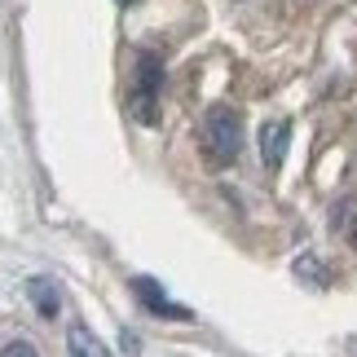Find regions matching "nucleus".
I'll return each mask as SVG.
<instances>
[{
  "label": "nucleus",
  "instance_id": "nucleus-3",
  "mask_svg": "<svg viewBox=\"0 0 357 357\" xmlns=\"http://www.w3.org/2000/svg\"><path fill=\"white\" fill-rule=\"evenodd\" d=\"M132 291H137V300H142V305L155 313V318H176V322H185V318H190V309H185V305H176V300L163 291L155 278H132Z\"/></svg>",
  "mask_w": 357,
  "mask_h": 357
},
{
  "label": "nucleus",
  "instance_id": "nucleus-7",
  "mask_svg": "<svg viewBox=\"0 0 357 357\" xmlns=\"http://www.w3.org/2000/svg\"><path fill=\"white\" fill-rule=\"evenodd\" d=\"M0 357H36V349L22 344V340H13V344H5V353H0Z\"/></svg>",
  "mask_w": 357,
  "mask_h": 357
},
{
  "label": "nucleus",
  "instance_id": "nucleus-4",
  "mask_svg": "<svg viewBox=\"0 0 357 357\" xmlns=\"http://www.w3.org/2000/svg\"><path fill=\"white\" fill-rule=\"evenodd\" d=\"M287 146H291V123H287V119H273V123L260 128V159H265L269 172L287 159Z\"/></svg>",
  "mask_w": 357,
  "mask_h": 357
},
{
  "label": "nucleus",
  "instance_id": "nucleus-5",
  "mask_svg": "<svg viewBox=\"0 0 357 357\" xmlns=\"http://www.w3.org/2000/svg\"><path fill=\"white\" fill-rule=\"evenodd\" d=\"M26 296L36 300V309L45 313V318H53V313H58V287H53L49 278H31V282H26Z\"/></svg>",
  "mask_w": 357,
  "mask_h": 357
},
{
  "label": "nucleus",
  "instance_id": "nucleus-1",
  "mask_svg": "<svg viewBox=\"0 0 357 357\" xmlns=\"http://www.w3.org/2000/svg\"><path fill=\"white\" fill-rule=\"evenodd\" d=\"M199 142H203V155H208L212 168H229L243 150V119L238 111L229 106H212L203 115V128H199Z\"/></svg>",
  "mask_w": 357,
  "mask_h": 357
},
{
  "label": "nucleus",
  "instance_id": "nucleus-8",
  "mask_svg": "<svg viewBox=\"0 0 357 357\" xmlns=\"http://www.w3.org/2000/svg\"><path fill=\"white\" fill-rule=\"evenodd\" d=\"M119 5H132V0H119Z\"/></svg>",
  "mask_w": 357,
  "mask_h": 357
},
{
  "label": "nucleus",
  "instance_id": "nucleus-6",
  "mask_svg": "<svg viewBox=\"0 0 357 357\" xmlns=\"http://www.w3.org/2000/svg\"><path fill=\"white\" fill-rule=\"evenodd\" d=\"M71 353H75V357H106V353H102V349L89 340L84 326H71Z\"/></svg>",
  "mask_w": 357,
  "mask_h": 357
},
{
  "label": "nucleus",
  "instance_id": "nucleus-2",
  "mask_svg": "<svg viewBox=\"0 0 357 357\" xmlns=\"http://www.w3.org/2000/svg\"><path fill=\"white\" fill-rule=\"evenodd\" d=\"M159 98H163V62L155 53H137V79H132V93H128V111L142 123H155Z\"/></svg>",
  "mask_w": 357,
  "mask_h": 357
}]
</instances>
